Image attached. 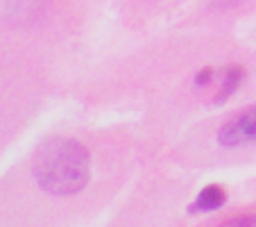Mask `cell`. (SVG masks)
<instances>
[{
	"mask_svg": "<svg viewBox=\"0 0 256 227\" xmlns=\"http://www.w3.org/2000/svg\"><path fill=\"white\" fill-rule=\"evenodd\" d=\"M220 143L224 148H238V145H247L256 141V107L240 111L238 116L227 121L218 134Z\"/></svg>",
	"mask_w": 256,
	"mask_h": 227,
	"instance_id": "obj_2",
	"label": "cell"
},
{
	"mask_svg": "<svg viewBox=\"0 0 256 227\" xmlns=\"http://www.w3.org/2000/svg\"><path fill=\"white\" fill-rule=\"evenodd\" d=\"M224 200H227V193H224L222 186H218V184H211L198 195L193 204H190V211H213V209L222 207Z\"/></svg>",
	"mask_w": 256,
	"mask_h": 227,
	"instance_id": "obj_3",
	"label": "cell"
},
{
	"mask_svg": "<svg viewBox=\"0 0 256 227\" xmlns=\"http://www.w3.org/2000/svg\"><path fill=\"white\" fill-rule=\"evenodd\" d=\"M242 75H245V73H242V68H238V66L224 68V71L220 73V91L216 93V102H224V100H227V98L232 96L238 87H240Z\"/></svg>",
	"mask_w": 256,
	"mask_h": 227,
	"instance_id": "obj_4",
	"label": "cell"
},
{
	"mask_svg": "<svg viewBox=\"0 0 256 227\" xmlns=\"http://www.w3.org/2000/svg\"><path fill=\"white\" fill-rule=\"evenodd\" d=\"M224 225H256V216H238L234 220H227Z\"/></svg>",
	"mask_w": 256,
	"mask_h": 227,
	"instance_id": "obj_6",
	"label": "cell"
},
{
	"mask_svg": "<svg viewBox=\"0 0 256 227\" xmlns=\"http://www.w3.org/2000/svg\"><path fill=\"white\" fill-rule=\"evenodd\" d=\"M34 177L44 191L52 195L78 193L88 182V152L78 141H50L36 157Z\"/></svg>",
	"mask_w": 256,
	"mask_h": 227,
	"instance_id": "obj_1",
	"label": "cell"
},
{
	"mask_svg": "<svg viewBox=\"0 0 256 227\" xmlns=\"http://www.w3.org/2000/svg\"><path fill=\"white\" fill-rule=\"evenodd\" d=\"M213 78V68H204L202 73H198V78H195V84L198 87H204V84H208Z\"/></svg>",
	"mask_w": 256,
	"mask_h": 227,
	"instance_id": "obj_5",
	"label": "cell"
}]
</instances>
